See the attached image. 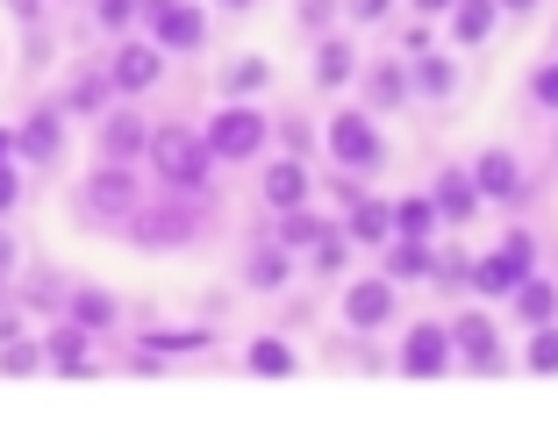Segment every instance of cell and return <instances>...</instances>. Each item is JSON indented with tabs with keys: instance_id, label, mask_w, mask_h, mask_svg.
I'll list each match as a JSON object with an SVG mask.
<instances>
[{
	"instance_id": "6da1fadb",
	"label": "cell",
	"mask_w": 558,
	"mask_h": 436,
	"mask_svg": "<svg viewBox=\"0 0 558 436\" xmlns=\"http://www.w3.org/2000/svg\"><path fill=\"white\" fill-rule=\"evenodd\" d=\"M150 172L172 186V194H194V186H208V144H201L194 130H180V122H165V130H150Z\"/></svg>"
},
{
	"instance_id": "7a4b0ae2",
	"label": "cell",
	"mask_w": 558,
	"mask_h": 436,
	"mask_svg": "<svg viewBox=\"0 0 558 436\" xmlns=\"http://www.w3.org/2000/svg\"><path fill=\"white\" fill-rule=\"evenodd\" d=\"M122 229H130L136 251H180V243H194L201 215L186 208V201H158V208H144V201H136V208L122 215Z\"/></svg>"
},
{
	"instance_id": "3957f363",
	"label": "cell",
	"mask_w": 558,
	"mask_h": 436,
	"mask_svg": "<svg viewBox=\"0 0 558 436\" xmlns=\"http://www.w3.org/2000/svg\"><path fill=\"white\" fill-rule=\"evenodd\" d=\"M136 201H144V179H136L130 165H100V172L80 179V215L86 222H122Z\"/></svg>"
},
{
	"instance_id": "277c9868",
	"label": "cell",
	"mask_w": 558,
	"mask_h": 436,
	"mask_svg": "<svg viewBox=\"0 0 558 436\" xmlns=\"http://www.w3.org/2000/svg\"><path fill=\"white\" fill-rule=\"evenodd\" d=\"M150 22V36H158V50H201V36H208V22H201V8H186V0H136Z\"/></svg>"
},
{
	"instance_id": "5b68a950",
	"label": "cell",
	"mask_w": 558,
	"mask_h": 436,
	"mask_svg": "<svg viewBox=\"0 0 558 436\" xmlns=\"http://www.w3.org/2000/svg\"><path fill=\"white\" fill-rule=\"evenodd\" d=\"M201 144H208V158H258V144H265V122L251 108H222L208 122V136H201Z\"/></svg>"
},
{
	"instance_id": "8992f818",
	"label": "cell",
	"mask_w": 558,
	"mask_h": 436,
	"mask_svg": "<svg viewBox=\"0 0 558 436\" xmlns=\"http://www.w3.org/2000/svg\"><path fill=\"white\" fill-rule=\"evenodd\" d=\"M15 150L29 165H58V158H65V114H58V108H36L29 122L15 130Z\"/></svg>"
},
{
	"instance_id": "52a82bcc",
	"label": "cell",
	"mask_w": 558,
	"mask_h": 436,
	"mask_svg": "<svg viewBox=\"0 0 558 436\" xmlns=\"http://www.w3.org/2000/svg\"><path fill=\"white\" fill-rule=\"evenodd\" d=\"M329 150H337V165H379V130L365 122V114H337L329 122Z\"/></svg>"
},
{
	"instance_id": "ba28073f",
	"label": "cell",
	"mask_w": 558,
	"mask_h": 436,
	"mask_svg": "<svg viewBox=\"0 0 558 436\" xmlns=\"http://www.w3.org/2000/svg\"><path fill=\"white\" fill-rule=\"evenodd\" d=\"M150 80H158V44H122L108 58V86H122V94H144Z\"/></svg>"
},
{
	"instance_id": "9c48e42d",
	"label": "cell",
	"mask_w": 558,
	"mask_h": 436,
	"mask_svg": "<svg viewBox=\"0 0 558 436\" xmlns=\"http://www.w3.org/2000/svg\"><path fill=\"white\" fill-rule=\"evenodd\" d=\"M523 272H530V237H509L487 265H480V287H487V293H509V287H523Z\"/></svg>"
},
{
	"instance_id": "30bf717a",
	"label": "cell",
	"mask_w": 558,
	"mask_h": 436,
	"mask_svg": "<svg viewBox=\"0 0 558 436\" xmlns=\"http://www.w3.org/2000/svg\"><path fill=\"white\" fill-rule=\"evenodd\" d=\"M451 365V337L444 329H409V343H401V372H444Z\"/></svg>"
},
{
	"instance_id": "8fae6325",
	"label": "cell",
	"mask_w": 558,
	"mask_h": 436,
	"mask_svg": "<svg viewBox=\"0 0 558 436\" xmlns=\"http://www.w3.org/2000/svg\"><path fill=\"white\" fill-rule=\"evenodd\" d=\"M144 144H150V136H144L136 114H108V122H100V158H108V165H130Z\"/></svg>"
},
{
	"instance_id": "7c38bea8",
	"label": "cell",
	"mask_w": 558,
	"mask_h": 436,
	"mask_svg": "<svg viewBox=\"0 0 558 436\" xmlns=\"http://www.w3.org/2000/svg\"><path fill=\"white\" fill-rule=\"evenodd\" d=\"M86 343H94V337H86L80 323H58V329L44 337V365H58V372H86V365H94V358H86Z\"/></svg>"
},
{
	"instance_id": "4fadbf2b",
	"label": "cell",
	"mask_w": 558,
	"mask_h": 436,
	"mask_svg": "<svg viewBox=\"0 0 558 436\" xmlns=\"http://www.w3.org/2000/svg\"><path fill=\"white\" fill-rule=\"evenodd\" d=\"M351 323L359 329H379L387 323V315H395V287H387V279H365V287H351Z\"/></svg>"
},
{
	"instance_id": "5bb4252c",
	"label": "cell",
	"mask_w": 558,
	"mask_h": 436,
	"mask_svg": "<svg viewBox=\"0 0 558 436\" xmlns=\"http://www.w3.org/2000/svg\"><path fill=\"white\" fill-rule=\"evenodd\" d=\"M473 186H480V194H494V201L523 194V179H515V158H509V150H487V158L473 165Z\"/></svg>"
},
{
	"instance_id": "9a60e30c",
	"label": "cell",
	"mask_w": 558,
	"mask_h": 436,
	"mask_svg": "<svg viewBox=\"0 0 558 436\" xmlns=\"http://www.w3.org/2000/svg\"><path fill=\"white\" fill-rule=\"evenodd\" d=\"M65 323H80L86 337H94V329H108V323H116V301H108L100 287H80V293L65 301Z\"/></svg>"
},
{
	"instance_id": "2e32d148",
	"label": "cell",
	"mask_w": 558,
	"mask_h": 436,
	"mask_svg": "<svg viewBox=\"0 0 558 436\" xmlns=\"http://www.w3.org/2000/svg\"><path fill=\"white\" fill-rule=\"evenodd\" d=\"M265 201H272V208H301V201H308V172H301L294 158L272 165V172H265Z\"/></svg>"
},
{
	"instance_id": "e0dca14e",
	"label": "cell",
	"mask_w": 558,
	"mask_h": 436,
	"mask_svg": "<svg viewBox=\"0 0 558 436\" xmlns=\"http://www.w3.org/2000/svg\"><path fill=\"white\" fill-rule=\"evenodd\" d=\"M444 337L459 343V351L473 358V365H494V323H487V315H465V323H451Z\"/></svg>"
},
{
	"instance_id": "ac0fdd59",
	"label": "cell",
	"mask_w": 558,
	"mask_h": 436,
	"mask_svg": "<svg viewBox=\"0 0 558 436\" xmlns=\"http://www.w3.org/2000/svg\"><path fill=\"white\" fill-rule=\"evenodd\" d=\"M251 372H272V379H287V372H294V351H287L279 337H258V343H251Z\"/></svg>"
},
{
	"instance_id": "d6986e66",
	"label": "cell",
	"mask_w": 558,
	"mask_h": 436,
	"mask_svg": "<svg viewBox=\"0 0 558 436\" xmlns=\"http://www.w3.org/2000/svg\"><path fill=\"white\" fill-rule=\"evenodd\" d=\"M116 94V86H108V72H86V80H72V94H65V108H80V114H94L100 100Z\"/></svg>"
},
{
	"instance_id": "ffe728a7",
	"label": "cell",
	"mask_w": 558,
	"mask_h": 436,
	"mask_svg": "<svg viewBox=\"0 0 558 436\" xmlns=\"http://www.w3.org/2000/svg\"><path fill=\"white\" fill-rule=\"evenodd\" d=\"M395 229H401V237H429V229H437V208H429V201H401Z\"/></svg>"
},
{
	"instance_id": "44dd1931",
	"label": "cell",
	"mask_w": 558,
	"mask_h": 436,
	"mask_svg": "<svg viewBox=\"0 0 558 436\" xmlns=\"http://www.w3.org/2000/svg\"><path fill=\"white\" fill-rule=\"evenodd\" d=\"M251 279H258V287H279V279H287V251H279V243L251 251Z\"/></svg>"
},
{
	"instance_id": "7402d4cb",
	"label": "cell",
	"mask_w": 558,
	"mask_h": 436,
	"mask_svg": "<svg viewBox=\"0 0 558 436\" xmlns=\"http://www.w3.org/2000/svg\"><path fill=\"white\" fill-rule=\"evenodd\" d=\"M515 301H523V315H530V323H551V307H558V293L544 287V279H523V293H515Z\"/></svg>"
},
{
	"instance_id": "603a6c76",
	"label": "cell",
	"mask_w": 558,
	"mask_h": 436,
	"mask_svg": "<svg viewBox=\"0 0 558 436\" xmlns=\"http://www.w3.org/2000/svg\"><path fill=\"white\" fill-rule=\"evenodd\" d=\"M36 365H44V343H15V337L0 343V372H36Z\"/></svg>"
},
{
	"instance_id": "cb8c5ba5",
	"label": "cell",
	"mask_w": 558,
	"mask_h": 436,
	"mask_svg": "<svg viewBox=\"0 0 558 436\" xmlns=\"http://www.w3.org/2000/svg\"><path fill=\"white\" fill-rule=\"evenodd\" d=\"M351 229H359L365 243H379V237H387V229H395V208H373V201H365V208L351 215Z\"/></svg>"
},
{
	"instance_id": "d4e9b609",
	"label": "cell",
	"mask_w": 558,
	"mask_h": 436,
	"mask_svg": "<svg viewBox=\"0 0 558 436\" xmlns=\"http://www.w3.org/2000/svg\"><path fill=\"white\" fill-rule=\"evenodd\" d=\"M315 237H323V222H315V215H301V208H287V222H279V243H294V251H301V243H315Z\"/></svg>"
},
{
	"instance_id": "484cf974",
	"label": "cell",
	"mask_w": 558,
	"mask_h": 436,
	"mask_svg": "<svg viewBox=\"0 0 558 436\" xmlns=\"http://www.w3.org/2000/svg\"><path fill=\"white\" fill-rule=\"evenodd\" d=\"M437 208H444V215H473V186H465V179L451 172V179L437 186Z\"/></svg>"
},
{
	"instance_id": "4316f807",
	"label": "cell",
	"mask_w": 558,
	"mask_h": 436,
	"mask_svg": "<svg viewBox=\"0 0 558 436\" xmlns=\"http://www.w3.org/2000/svg\"><path fill=\"white\" fill-rule=\"evenodd\" d=\"M315 72H323V86H344L351 80V50L344 44H323V65H315Z\"/></svg>"
},
{
	"instance_id": "83f0119b",
	"label": "cell",
	"mask_w": 558,
	"mask_h": 436,
	"mask_svg": "<svg viewBox=\"0 0 558 436\" xmlns=\"http://www.w3.org/2000/svg\"><path fill=\"white\" fill-rule=\"evenodd\" d=\"M530 365H537V372H558V329H551V323H537V343H530Z\"/></svg>"
},
{
	"instance_id": "f1b7e54d",
	"label": "cell",
	"mask_w": 558,
	"mask_h": 436,
	"mask_svg": "<svg viewBox=\"0 0 558 436\" xmlns=\"http://www.w3.org/2000/svg\"><path fill=\"white\" fill-rule=\"evenodd\" d=\"M387 265H395L401 279H415V272H429V251H423V243L409 237V243H401V251H395V258H387Z\"/></svg>"
},
{
	"instance_id": "f546056e",
	"label": "cell",
	"mask_w": 558,
	"mask_h": 436,
	"mask_svg": "<svg viewBox=\"0 0 558 436\" xmlns=\"http://www.w3.org/2000/svg\"><path fill=\"white\" fill-rule=\"evenodd\" d=\"M150 351H201V329H158V337H144Z\"/></svg>"
},
{
	"instance_id": "4dcf8cb0",
	"label": "cell",
	"mask_w": 558,
	"mask_h": 436,
	"mask_svg": "<svg viewBox=\"0 0 558 436\" xmlns=\"http://www.w3.org/2000/svg\"><path fill=\"white\" fill-rule=\"evenodd\" d=\"M94 15H100V29H122L136 15V0H94Z\"/></svg>"
},
{
	"instance_id": "1f68e13d",
	"label": "cell",
	"mask_w": 558,
	"mask_h": 436,
	"mask_svg": "<svg viewBox=\"0 0 558 436\" xmlns=\"http://www.w3.org/2000/svg\"><path fill=\"white\" fill-rule=\"evenodd\" d=\"M373 100H401V72H395V65L373 72Z\"/></svg>"
},
{
	"instance_id": "d6a6232c",
	"label": "cell",
	"mask_w": 558,
	"mask_h": 436,
	"mask_svg": "<svg viewBox=\"0 0 558 436\" xmlns=\"http://www.w3.org/2000/svg\"><path fill=\"white\" fill-rule=\"evenodd\" d=\"M15 201H22V172H15V165H0V215L15 208Z\"/></svg>"
},
{
	"instance_id": "836d02e7",
	"label": "cell",
	"mask_w": 558,
	"mask_h": 436,
	"mask_svg": "<svg viewBox=\"0 0 558 436\" xmlns=\"http://www.w3.org/2000/svg\"><path fill=\"white\" fill-rule=\"evenodd\" d=\"M459 36H465V44H473V36H487V8H480V0L459 15Z\"/></svg>"
},
{
	"instance_id": "e575fe53",
	"label": "cell",
	"mask_w": 558,
	"mask_h": 436,
	"mask_svg": "<svg viewBox=\"0 0 558 436\" xmlns=\"http://www.w3.org/2000/svg\"><path fill=\"white\" fill-rule=\"evenodd\" d=\"M251 86H265V65H236L230 72V94H251Z\"/></svg>"
},
{
	"instance_id": "d590c367",
	"label": "cell",
	"mask_w": 558,
	"mask_h": 436,
	"mask_svg": "<svg viewBox=\"0 0 558 436\" xmlns=\"http://www.w3.org/2000/svg\"><path fill=\"white\" fill-rule=\"evenodd\" d=\"M423 86H429V94H444V86H451V65H437V58H429V65H423Z\"/></svg>"
},
{
	"instance_id": "8d00e7d4",
	"label": "cell",
	"mask_w": 558,
	"mask_h": 436,
	"mask_svg": "<svg viewBox=\"0 0 558 436\" xmlns=\"http://www.w3.org/2000/svg\"><path fill=\"white\" fill-rule=\"evenodd\" d=\"M537 100H551V108H558V65H544V72H537Z\"/></svg>"
},
{
	"instance_id": "74e56055",
	"label": "cell",
	"mask_w": 558,
	"mask_h": 436,
	"mask_svg": "<svg viewBox=\"0 0 558 436\" xmlns=\"http://www.w3.org/2000/svg\"><path fill=\"white\" fill-rule=\"evenodd\" d=\"M301 22H308V29H323V22H329V0H301Z\"/></svg>"
},
{
	"instance_id": "f35d334b",
	"label": "cell",
	"mask_w": 558,
	"mask_h": 436,
	"mask_svg": "<svg viewBox=\"0 0 558 436\" xmlns=\"http://www.w3.org/2000/svg\"><path fill=\"white\" fill-rule=\"evenodd\" d=\"M15 272V237H8V229H0V279Z\"/></svg>"
},
{
	"instance_id": "ab89813d",
	"label": "cell",
	"mask_w": 558,
	"mask_h": 436,
	"mask_svg": "<svg viewBox=\"0 0 558 436\" xmlns=\"http://www.w3.org/2000/svg\"><path fill=\"white\" fill-rule=\"evenodd\" d=\"M8 8H15V22H36V15H44V0H8Z\"/></svg>"
},
{
	"instance_id": "60d3db41",
	"label": "cell",
	"mask_w": 558,
	"mask_h": 436,
	"mask_svg": "<svg viewBox=\"0 0 558 436\" xmlns=\"http://www.w3.org/2000/svg\"><path fill=\"white\" fill-rule=\"evenodd\" d=\"M351 8H359L365 22H373V15H387V0H351Z\"/></svg>"
},
{
	"instance_id": "b9f144b4",
	"label": "cell",
	"mask_w": 558,
	"mask_h": 436,
	"mask_svg": "<svg viewBox=\"0 0 558 436\" xmlns=\"http://www.w3.org/2000/svg\"><path fill=\"white\" fill-rule=\"evenodd\" d=\"M8 158H15V130H0V165H8Z\"/></svg>"
},
{
	"instance_id": "7bdbcfd3",
	"label": "cell",
	"mask_w": 558,
	"mask_h": 436,
	"mask_svg": "<svg viewBox=\"0 0 558 436\" xmlns=\"http://www.w3.org/2000/svg\"><path fill=\"white\" fill-rule=\"evenodd\" d=\"M423 8H451V0H423Z\"/></svg>"
},
{
	"instance_id": "ee69618b",
	"label": "cell",
	"mask_w": 558,
	"mask_h": 436,
	"mask_svg": "<svg viewBox=\"0 0 558 436\" xmlns=\"http://www.w3.org/2000/svg\"><path fill=\"white\" fill-rule=\"evenodd\" d=\"M501 8H530V0H501Z\"/></svg>"
},
{
	"instance_id": "f6af8a7d",
	"label": "cell",
	"mask_w": 558,
	"mask_h": 436,
	"mask_svg": "<svg viewBox=\"0 0 558 436\" xmlns=\"http://www.w3.org/2000/svg\"><path fill=\"white\" fill-rule=\"evenodd\" d=\"M222 8H251V0H222Z\"/></svg>"
}]
</instances>
